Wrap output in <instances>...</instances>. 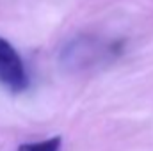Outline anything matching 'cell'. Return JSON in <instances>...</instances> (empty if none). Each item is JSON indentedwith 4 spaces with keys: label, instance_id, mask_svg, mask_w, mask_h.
I'll return each instance as SVG.
<instances>
[{
    "label": "cell",
    "instance_id": "cell-1",
    "mask_svg": "<svg viewBox=\"0 0 153 151\" xmlns=\"http://www.w3.org/2000/svg\"><path fill=\"white\" fill-rule=\"evenodd\" d=\"M0 84L13 93H22L29 85V75L14 46L0 36Z\"/></svg>",
    "mask_w": 153,
    "mask_h": 151
},
{
    "label": "cell",
    "instance_id": "cell-2",
    "mask_svg": "<svg viewBox=\"0 0 153 151\" xmlns=\"http://www.w3.org/2000/svg\"><path fill=\"white\" fill-rule=\"evenodd\" d=\"M61 137H50L45 141H38V142H27L18 146V151H59L61 150Z\"/></svg>",
    "mask_w": 153,
    "mask_h": 151
}]
</instances>
